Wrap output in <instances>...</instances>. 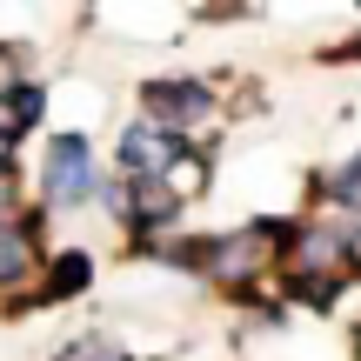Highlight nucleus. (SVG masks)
Returning a JSON list of instances; mask_svg holds the SVG:
<instances>
[{"mask_svg":"<svg viewBox=\"0 0 361 361\" xmlns=\"http://www.w3.org/2000/svg\"><path fill=\"white\" fill-rule=\"evenodd\" d=\"M141 101L161 114V128H188V121H201L207 107H214V94H207L201 80H147Z\"/></svg>","mask_w":361,"mask_h":361,"instance_id":"obj_2","label":"nucleus"},{"mask_svg":"<svg viewBox=\"0 0 361 361\" xmlns=\"http://www.w3.org/2000/svg\"><path fill=\"white\" fill-rule=\"evenodd\" d=\"M121 207H128L134 228H161V221L174 214V194H168V188H154V180H134V194H128Z\"/></svg>","mask_w":361,"mask_h":361,"instance_id":"obj_5","label":"nucleus"},{"mask_svg":"<svg viewBox=\"0 0 361 361\" xmlns=\"http://www.w3.org/2000/svg\"><path fill=\"white\" fill-rule=\"evenodd\" d=\"M87 255H61V261H54V268H47V295H80V288H87Z\"/></svg>","mask_w":361,"mask_h":361,"instance_id":"obj_6","label":"nucleus"},{"mask_svg":"<svg viewBox=\"0 0 361 361\" xmlns=\"http://www.w3.org/2000/svg\"><path fill=\"white\" fill-rule=\"evenodd\" d=\"M174 154H180V141L174 134H154V128H134L121 141V161L134 168V180H154L161 168H174Z\"/></svg>","mask_w":361,"mask_h":361,"instance_id":"obj_3","label":"nucleus"},{"mask_svg":"<svg viewBox=\"0 0 361 361\" xmlns=\"http://www.w3.org/2000/svg\"><path fill=\"white\" fill-rule=\"evenodd\" d=\"M7 201H13V168L0 161V207H7Z\"/></svg>","mask_w":361,"mask_h":361,"instance_id":"obj_10","label":"nucleus"},{"mask_svg":"<svg viewBox=\"0 0 361 361\" xmlns=\"http://www.w3.org/2000/svg\"><path fill=\"white\" fill-rule=\"evenodd\" d=\"M341 261H355V268H361V228H355V234H341Z\"/></svg>","mask_w":361,"mask_h":361,"instance_id":"obj_9","label":"nucleus"},{"mask_svg":"<svg viewBox=\"0 0 361 361\" xmlns=\"http://www.w3.org/2000/svg\"><path fill=\"white\" fill-rule=\"evenodd\" d=\"M335 194H341V201H361V161H355V168H341V174H335Z\"/></svg>","mask_w":361,"mask_h":361,"instance_id":"obj_8","label":"nucleus"},{"mask_svg":"<svg viewBox=\"0 0 361 361\" xmlns=\"http://www.w3.org/2000/svg\"><path fill=\"white\" fill-rule=\"evenodd\" d=\"M47 194L54 201L94 194V161H87V141H80V134H61V141L47 147Z\"/></svg>","mask_w":361,"mask_h":361,"instance_id":"obj_1","label":"nucleus"},{"mask_svg":"<svg viewBox=\"0 0 361 361\" xmlns=\"http://www.w3.org/2000/svg\"><path fill=\"white\" fill-rule=\"evenodd\" d=\"M27 261H34V221H27V228H7V221H0V288L20 281Z\"/></svg>","mask_w":361,"mask_h":361,"instance_id":"obj_4","label":"nucleus"},{"mask_svg":"<svg viewBox=\"0 0 361 361\" xmlns=\"http://www.w3.org/2000/svg\"><path fill=\"white\" fill-rule=\"evenodd\" d=\"M61 361H121V348H114V341H101V335H87V341H74Z\"/></svg>","mask_w":361,"mask_h":361,"instance_id":"obj_7","label":"nucleus"}]
</instances>
